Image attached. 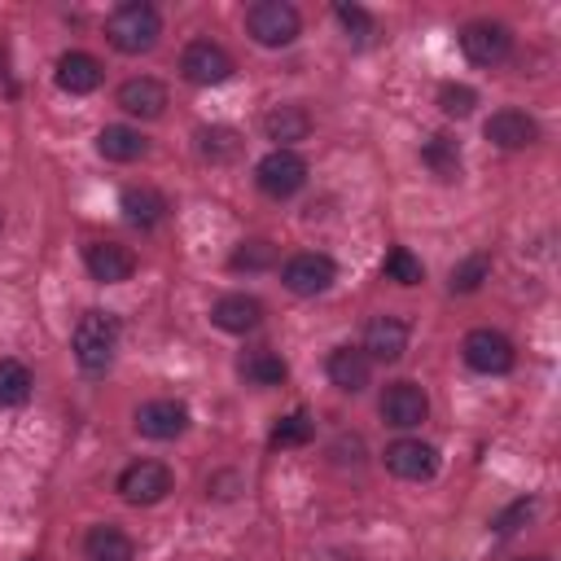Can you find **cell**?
<instances>
[{
	"instance_id": "1",
	"label": "cell",
	"mask_w": 561,
	"mask_h": 561,
	"mask_svg": "<svg viewBox=\"0 0 561 561\" xmlns=\"http://www.w3.org/2000/svg\"><path fill=\"white\" fill-rule=\"evenodd\" d=\"M105 35H110V44H114L118 53H149V48L158 44V35H162V18H158L153 4L127 0V4H118V9L105 18Z\"/></svg>"
},
{
	"instance_id": "2",
	"label": "cell",
	"mask_w": 561,
	"mask_h": 561,
	"mask_svg": "<svg viewBox=\"0 0 561 561\" xmlns=\"http://www.w3.org/2000/svg\"><path fill=\"white\" fill-rule=\"evenodd\" d=\"M114 346H118V316L114 311H83L79 324H75V333H70L75 359L88 373H101V368H110Z\"/></svg>"
},
{
	"instance_id": "3",
	"label": "cell",
	"mask_w": 561,
	"mask_h": 561,
	"mask_svg": "<svg viewBox=\"0 0 561 561\" xmlns=\"http://www.w3.org/2000/svg\"><path fill=\"white\" fill-rule=\"evenodd\" d=\"M298 26H302V18H298V9H294L289 0H259V4L245 9V31H250L254 44H263V48H285V44H294V39H298Z\"/></svg>"
},
{
	"instance_id": "4",
	"label": "cell",
	"mask_w": 561,
	"mask_h": 561,
	"mask_svg": "<svg viewBox=\"0 0 561 561\" xmlns=\"http://www.w3.org/2000/svg\"><path fill=\"white\" fill-rule=\"evenodd\" d=\"M254 184L267 193V197H294L302 184H307V162H302V153H294V149H272V153H263L259 158V167H254Z\"/></svg>"
},
{
	"instance_id": "5",
	"label": "cell",
	"mask_w": 561,
	"mask_h": 561,
	"mask_svg": "<svg viewBox=\"0 0 561 561\" xmlns=\"http://www.w3.org/2000/svg\"><path fill=\"white\" fill-rule=\"evenodd\" d=\"M280 280H285L289 294H298V298H316V294H324V289L337 280V263H333L329 254H320V250H302V254L285 259Z\"/></svg>"
},
{
	"instance_id": "6",
	"label": "cell",
	"mask_w": 561,
	"mask_h": 561,
	"mask_svg": "<svg viewBox=\"0 0 561 561\" xmlns=\"http://www.w3.org/2000/svg\"><path fill=\"white\" fill-rule=\"evenodd\" d=\"M460 355H465V364H469L473 373H486V377L508 373V368H513V359H517L513 342H508L500 329H473V333H465Z\"/></svg>"
},
{
	"instance_id": "7",
	"label": "cell",
	"mask_w": 561,
	"mask_h": 561,
	"mask_svg": "<svg viewBox=\"0 0 561 561\" xmlns=\"http://www.w3.org/2000/svg\"><path fill=\"white\" fill-rule=\"evenodd\" d=\"M377 412L386 425L394 430H416L425 416H430V394L416 386V381H390L377 399Z\"/></svg>"
},
{
	"instance_id": "8",
	"label": "cell",
	"mask_w": 561,
	"mask_h": 561,
	"mask_svg": "<svg viewBox=\"0 0 561 561\" xmlns=\"http://www.w3.org/2000/svg\"><path fill=\"white\" fill-rule=\"evenodd\" d=\"M460 53L473 61V66H500L508 53H513V31L504 22H469L460 31Z\"/></svg>"
},
{
	"instance_id": "9",
	"label": "cell",
	"mask_w": 561,
	"mask_h": 561,
	"mask_svg": "<svg viewBox=\"0 0 561 561\" xmlns=\"http://www.w3.org/2000/svg\"><path fill=\"white\" fill-rule=\"evenodd\" d=\"M180 70H184L188 83L210 88V83H224V79L232 75V57H228L224 44H215V39H193V44L180 53Z\"/></svg>"
},
{
	"instance_id": "10",
	"label": "cell",
	"mask_w": 561,
	"mask_h": 561,
	"mask_svg": "<svg viewBox=\"0 0 561 561\" xmlns=\"http://www.w3.org/2000/svg\"><path fill=\"white\" fill-rule=\"evenodd\" d=\"M171 491V469L158 460H136L118 473V495L127 504H158Z\"/></svg>"
},
{
	"instance_id": "11",
	"label": "cell",
	"mask_w": 561,
	"mask_h": 561,
	"mask_svg": "<svg viewBox=\"0 0 561 561\" xmlns=\"http://www.w3.org/2000/svg\"><path fill=\"white\" fill-rule=\"evenodd\" d=\"M386 469L403 482H425V478L438 473V451L421 438H399V443L386 447Z\"/></svg>"
},
{
	"instance_id": "12",
	"label": "cell",
	"mask_w": 561,
	"mask_h": 561,
	"mask_svg": "<svg viewBox=\"0 0 561 561\" xmlns=\"http://www.w3.org/2000/svg\"><path fill=\"white\" fill-rule=\"evenodd\" d=\"M136 430L145 438H158V443L180 438L188 430V408L180 399H149V403L136 408Z\"/></svg>"
},
{
	"instance_id": "13",
	"label": "cell",
	"mask_w": 561,
	"mask_h": 561,
	"mask_svg": "<svg viewBox=\"0 0 561 561\" xmlns=\"http://www.w3.org/2000/svg\"><path fill=\"white\" fill-rule=\"evenodd\" d=\"M482 131H486V140L495 145V149H526V145H535L539 140V123L526 114V110H495L486 123H482Z\"/></svg>"
},
{
	"instance_id": "14",
	"label": "cell",
	"mask_w": 561,
	"mask_h": 561,
	"mask_svg": "<svg viewBox=\"0 0 561 561\" xmlns=\"http://www.w3.org/2000/svg\"><path fill=\"white\" fill-rule=\"evenodd\" d=\"M83 263H88L92 280H101V285H118V280H127L136 272V254L127 245H118V241H88L83 245Z\"/></svg>"
},
{
	"instance_id": "15",
	"label": "cell",
	"mask_w": 561,
	"mask_h": 561,
	"mask_svg": "<svg viewBox=\"0 0 561 561\" xmlns=\"http://www.w3.org/2000/svg\"><path fill=\"white\" fill-rule=\"evenodd\" d=\"M368 359H381V364H394L403 351H408V320L403 316H373L368 329H364V346H359Z\"/></svg>"
},
{
	"instance_id": "16",
	"label": "cell",
	"mask_w": 561,
	"mask_h": 561,
	"mask_svg": "<svg viewBox=\"0 0 561 561\" xmlns=\"http://www.w3.org/2000/svg\"><path fill=\"white\" fill-rule=\"evenodd\" d=\"M324 373H329V381H333L337 390L359 394V390L368 386V377H373V359H368L359 346H333L329 359H324Z\"/></svg>"
},
{
	"instance_id": "17",
	"label": "cell",
	"mask_w": 561,
	"mask_h": 561,
	"mask_svg": "<svg viewBox=\"0 0 561 561\" xmlns=\"http://www.w3.org/2000/svg\"><path fill=\"white\" fill-rule=\"evenodd\" d=\"M101 61L92 53H61L57 57V88L70 92V96H83V92H96L101 88Z\"/></svg>"
},
{
	"instance_id": "18",
	"label": "cell",
	"mask_w": 561,
	"mask_h": 561,
	"mask_svg": "<svg viewBox=\"0 0 561 561\" xmlns=\"http://www.w3.org/2000/svg\"><path fill=\"white\" fill-rule=\"evenodd\" d=\"M118 105L131 114V118H158L167 110V88L149 75H136L118 88Z\"/></svg>"
},
{
	"instance_id": "19",
	"label": "cell",
	"mask_w": 561,
	"mask_h": 561,
	"mask_svg": "<svg viewBox=\"0 0 561 561\" xmlns=\"http://www.w3.org/2000/svg\"><path fill=\"white\" fill-rule=\"evenodd\" d=\"M210 320H215L224 333H250V329H259V320H263V302L250 298V294H224V298L210 307Z\"/></svg>"
},
{
	"instance_id": "20",
	"label": "cell",
	"mask_w": 561,
	"mask_h": 561,
	"mask_svg": "<svg viewBox=\"0 0 561 561\" xmlns=\"http://www.w3.org/2000/svg\"><path fill=\"white\" fill-rule=\"evenodd\" d=\"M263 131H267V140H276V149H289L294 140L311 136V114L302 105H272L263 114Z\"/></svg>"
},
{
	"instance_id": "21",
	"label": "cell",
	"mask_w": 561,
	"mask_h": 561,
	"mask_svg": "<svg viewBox=\"0 0 561 561\" xmlns=\"http://www.w3.org/2000/svg\"><path fill=\"white\" fill-rule=\"evenodd\" d=\"M118 206H123L127 224H136V228H158V224L167 219V210H171L167 197H162L158 188H149V184H140V188H123Z\"/></svg>"
},
{
	"instance_id": "22",
	"label": "cell",
	"mask_w": 561,
	"mask_h": 561,
	"mask_svg": "<svg viewBox=\"0 0 561 561\" xmlns=\"http://www.w3.org/2000/svg\"><path fill=\"white\" fill-rule=\"evenodd\" d=\"M83 557H88V561H131V557H136V543H131L114 522H105V526H92V530H88Z\"/></svg>"
},
{
	"instance_id": "23",
	"label": "cell",
	"mask_w": 561,
	"mask_h": 561,
	"mask_svg": "<svg viewBox=\"0 0 561 561\" xmlns=\"http://www.w3.org/2000/svg\"><path fill=\"white\" fill-rule=\"evenodd\" d=\"M96 149H101V158H110V162H136V158H145L149 145H145V136H140L136 127L110 123V127H101Z\"/></svg>"
},
{
	"instance_id": "24",
	"label": "cell",
	"mask_w": 561,
	"mask_h": 561,
	"mask_svg": "<svg viewBox=\"0 0 561 561\" xmlns=\"http://www.w3.org/2000/svg\"><path fill=\"white\" fill-rule=\"evenodd\" d=\"M237 373H241L250 386H280L289 368H285V359H280L276 351H250V355H241Z\"/></svg>"
},
{
	"instance_id": "25",
	"label": "cell",
	"mask_w": 561,
	"mask_h": 561,
	"mask_svg": "<svg viewBox=\"0 0 561 561\" xmlns=\"http://www.w3.org/2000/svg\"><path fill=\"white\" fill-rule=\"evenodd\" d=\"M421 162L438 175V180H456L460 175V145L451 136H430L421 145Z\"/></svg>"
},
{
	"instance_id": "26",
	"label": "cell",
	"mask_w": 561,
	"mask_h": 561,
	"mask_svg": "<svg viewBox=\"0 0 561 561\" xmlns=\"http://www.w3.org/2000/svg\"><path fill=\"white\" fill-rule=\"evenodd\" d=\"M197 153L206 162H232L241 153V136L232 127H202L197 131Z\"/></svg>"
},
{
	"instance_id": "27",
	"label": "cell",
	"mask_w": 561,
	"mask_h": 561,
	"mask_svg": "<svg viewBox=\"0 0 561 561\" xmlns=\"http://www.w3.org/2000/svg\"><path fill=\"white\" fill-rule=\"evenodd\" d=\"M31 368L18 359H0V408H18L31 399Z\"/></svg>"
},
{
	"instance_id": "28",
	"label": "cell",
	"mask_w": 561,
	"mask_h": 561,
	"mask_svg": "<svg viewBox=\"0 0 561 561\" xmlns=\"http://www.w3.org/2000/svg\"><path fill=\"white\" fill-rule=\"evenodd\" d=\"M232 267H237V272H267V267H276V245L263 241V237L241 241V245L232 250Z\"/></svg>"
},
{
	"instance_id": "29",
	"label": "cell",
	"mask_w": 561,
	"mask_h": 561,
	"mask_svg": "<svg viewBox=\"0 0 561 561\" xmlns=\"http://www.w3.org/2000/svg\"><path fill=\"white\" fill-rule=\"evenodd\" d=\"M381 272H386V280H394V285H421V280H425L421 259H416L412 250H403V245H394V250L386 254Z\"/></svg>"
},
{
	"instance_id": "30",
	"label": "cell",
	"mask_w": 561,
	"mask_h": 561,
	"mask_svg": "<svg viewBox=\"0 0 561 561\" xmlns=\"http://www.w3.org/2000/svg\"><path fill=\"white\" fill-rule=\"evenodd\" d=\"M486 276H491V259H486V254H469L465 263H456V267H451L447 289H451V294H473Z\"/></svg>"
},
{
	"instance_id": "31",
	"label": "cell",
	"mask_w": 561,
	"mask_h": 561,
	"mask_svg": "<svg viewBox=\"0 0 561 561\" xmlns=\"http://www.w3.org/2000/svg\"><path fill=\"white\" fill-rule=\"evenodd\" d=\"M311 434H316V421L307 412H289L272 430V447H302V443H311Z\"/></svg>"
},
{
	"instance_id": "32",
	"label": "cell",
	"mask_w": 561,
	"mask_h": 561,
	"mask_svg": "<svg viewBox=\"0 0 561 561\" xmlns=\"http://www.w3.org/2000/svg\"><path fill=\"white\" fill-rule=\"evenodd\" d=\"M473 105H478V92H473L469 83H443V88H438V110H443L447 118H469Z\"/></svg>"
},
{
	"instance_id": "33",
	"label": "cell",
	"mask_w": 561,
	"mask_h": 561,
	"mask_svg": "<svg viewBox=\"0 0 561 561\" xmlns=\"http://www.w3.org/2000/svg\"><path fill=\"white\" fill-rule=\"evenodd\" d=\"M333 18L346 26V35H351L355 44H364V39L373 35V13L359 9V4H346V0H342V4H333Z\"/></svg>"
},
{
	"instance_id": "34",
	"label": "cell",
	"mask_w": 561,
	"mask_h": 561,
	"mask_svg": "<svg viewBox=\"0 0 561 561\" xmlns=\"http://www.w3.org/2000/svg\"><path fill=\"white\" fill-rule=\"evenodd\" d=\"M530 513H535V500H513V504H508V508H504V513H500L491 526H495V535H513V530H517V526H522Z\"/></svg>"
},
{
	"instance_id": "35",
	"label": "cell",
	"mask_w": 561,
	"mask_h": 561,
	"mask_svg": "<svg viewBox=\"0 0 561 561\" xmlns=\"http://www.w3.org/2000/svg\"><path fill=\"white\" fill-rule=\"evenodd\" d=\"M517 561H548V557H517Z\"/></svg>"
},
{
	"instance_id": "36",
	"label": "cell",
	"mask_w": 561,
	"mask_h": 561,
	"mask_svg": "<svg viewBox=\"0 0 561 561\" xmlns=\"http://www.w3.org/2000/svg\"><path fill=\"white\" fill-rule=\"evenodd\" d=\"M0 75H4V48H0Z\"/></svg>"
},
{
	"instance_id": "37",
	"label": "cell",
	"mask_w": 561,
	"mask_h": 561,
	"mask_svg": "<svg viewBox=\"0 0 561 561\" xmlns=\"http://www.w3.org/2000/svg\"><path fill=\"white\" fill-rule=\"evenodd\" d=\"M31 561H35V557H31Z\"/></svg>"
}]
</instances>
